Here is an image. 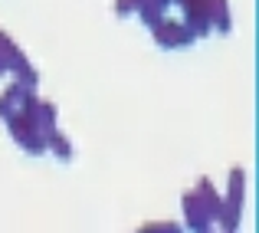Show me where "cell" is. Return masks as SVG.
Masks as SVG:
<instances>
[{
    "label": "cell",
    "instance_id": "obj_1",
    "mask_svg": "<svg viewBox=\"0 0 259 233\" xmlns=\"http://www.w3.org/2000/svg\"><path fill=\"white\" fill-rule=\"evenodd\" d=\"M243 197H246V174L243 168H230L227 174V197H223V210L217 217V227L220 230H236L243 217Z\"/></svg>",
    "mask_w": 259,
    "mask_h": 233
},
{
    "label": "cell",
    "instance_id": "obj_2",
    "mask_svg": "<svg viewBox=\"0 0 259 233\" xmlns=\"http://www.w3.org/2000/svg\"><path fill=\"white\" fill-rule=\"evenodd\" d=\"M4 125H7V132H10V138L17 141V145L23 148L26 154H33V158L46 154V135H43V128H39V125H33V122L23 119L20 112L10 115Z\"/></svg>",
    "mask_w": 259,
    "mask_h": 233
},
{
    "label": "cell",
    "instance_id": "obj_3",
    "mask_svg": "<svg viewBox=\"0 0 259 233\" xmlns=\"http://www.w3.org/2000/svg\"><path fill=\"white\" fill-rule=\"evenodd\" d=\"M148 30H151V40L161 46V50H184V46L194 43V33H190L187 26L181 23V20L161 17V20H154Z\"/></svg>",
    "mask_w": 259,
    "mask_h": 233
},
{
    "label": "cell",
    "instance_id": "obj_4",
    "mask_svg": "<svg viewBox=\"0 0 259 233\" xmlns=\"http://www.w3.org/2000/svg\"><path fill=\"white\" fill-rule=\"evenodd\" d=\"M207 4H210V0H184V4H181V10H184V26L194 33V40H203V36H210V33H213Z\"/></svg>",
    "mask_w": 259,
    "mask_h": 233
},
{
    "label": "cell",
    "instance_id": "obj_5",
    "mask_svg": "<svg viewBox=\"0 0 259 233\" xmlns=\"http://www.w3.org/2000/svg\"><path fill=\"white\" fill-rule=\"evenodd\" d=\"M181 210H184V227H187V230L203 233V230L213 227L210 217H207V207H203V201H200V194H197V187L187 190V194L181 197Z\"/></svg>",
    "mask_w": 259,
    "mask_h": 233
},
{
    "label": "cell",
    "instance_id": "obj_6",
    "mask_svg": "<svg viewBox=\"0 0 259 233\" xmlns=\"http://www.w3.org/2000/svg\"><path fill=\"white\" fill-rule=\"evenodd\" d=\"M26 63H30V59L23 56V50H20V46L10 40V33H4V26H0V66L13 76V72H17L20 66H26Z\"/></svg>",
    "mask_w": 259,
    "mask_h": 233
},
{
    "label": "cell",
    "instance_id": "obj_7",
    "mask_svg": "<svg viewBox=\"0 0 259 233\" xmlns=\"http://www.w3.org/2000/svg\"><path fill=\"white\" fill-rule=\"evenodd\" d=\"M197 194H200L203 207H207V217H210V223H217V217H220V210H223V197L217 194L213 181H210V177H197Z\"/></svg>",
    "mask_w": 259,
    "mask_h": 233
},
{
    "label": "cell",
    "instance_id": "obj_8",
    "mask_svg": "<svg viewBox=\"0 0 259 233\" xmlns=\"http://www.w3.org/2000/svg\"><path fill=\"white\" fill-rule=\"evenodd\" d=\"M210 10V26H213L220 36H227L230 30H233V17H230V4L227 0H210L207 4Z\"/></svg>",
    "mask_w": 259,
    "mask_h": 233
},
{
    "label": "cell",
    "instance_id": "obj_9",
    "mask_svg": "<svg viewBox=\"0 0 259 233\" xmlns=\"http://www.w3.org/2000/svg\"><path fill=\"white\" fill-rule=\"evenodd\" d=\"M23 89L17 86V82H10V86L0 92V122H7L10 115H17V108H20V102H23Z\"/></svg>",
    "mask_w": 259,
    "mask_h": 233
},
{
    "label": "cell",
    "instance_id": "obj_10",
    "mask_svg": "<svg viewBox=\"0 0 259 233\" xmlns=\"http://www.w3.org/2000/svg\"><path fill=\"white\" fill-rule=\"evenodd\" d=\"M46 151H53L59 161H72V145L59 128H50V132H46Z\"/></svg>",
    "mask_w": 259,
    "mask_h": 233
},
{
    "label": "cell",
    "instance_id": "obj_11",
    "mask_svg": "<svg viewBox=\"0 0 259 233\" xmlns=\"http://www.w3.org/2000/svg\"><path fill=\"white\" fill-rule=\"evenodd\" d=\"M171 7V0H138V17L145 20L148 26L154 23V20L164 17V10Z\"/></svg>",
    "mask_w": 259,
    "mask_h": 233
},
{
    "label": "cell",
    "instance_id": "obj_12",
    "mask_svg": "<svg viewBox=\"0 0 259 233\" xmlns=\"http://www.w3.org/2000/svg\"><path fill=\"white\" fill-rule=\"evenodd\" d=\"M13 82H17L23 92H36V86H39V72H36V66H20L17 72H13Z\"/></svg>",
    "mask_w": 259,
    "mask_h": 233
},
{
    "label": "cell",
    "instance_id": "obj_13",
    "mask_svg": "<svg viewBox=\"0 0 259 233\" xmlns=\"http://www.w3.org/2000/svg\"><path fill=\"white\" fill-rule=\"evenodd\" d=\"M36 122H39V128H43V135L50 132V128H56V102H50V99H39Z\"/></svg>",
    "mask_w": 259,
    "mask_h": 233
},
{
    "label": "cell",
    "instance_id": "obj_14",
    "mask_svg": "<svg viewBox=\"0 0 259 233\" xmlns=\"http://www.w3.org/2000/svg\"><path fill=\"white\" fill-rule=\"evenodd\" d=\"M115 17H121V20H125V17H132V13H138V0H115Z\"/></svg>",
    "mask_w": 259,
    "mask_h": 233
},
{
    "label": "cell",
    "instance_id": "obj_15",
    "mask_svg": "<svg viewBox=\"0 0 259 233\" xmlns=\"http://www.w3.org/2000/svg\"><path fill=\"white\" fill-rule=\"evenodd\" d=\"M151 230H167V233H177L181 230V223H171V220H154V223H145L141 233H151Z\"/></svg>",
    "mask_w": 259,
    "mask_h": 233
}]
</instances>
